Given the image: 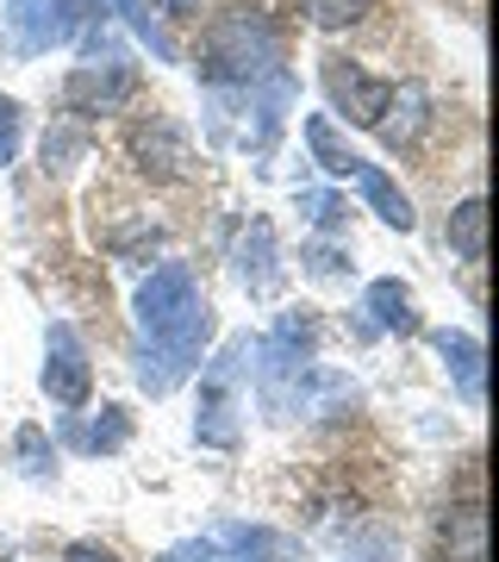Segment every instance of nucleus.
Instances as JSON below:
<instances>
[{
    "mask_svg": "<svg viewBox=\"0 0 499 562\" xmlns=\"http://www.w3.org/2000/svg\"><path fill=\"white\" fill-rule=\"evenodd\" d=\"M132 88H138V69L132 63H81L76 76H69V106L76 113H113V106L132 101Z\"/></svg>",
    "mask_w": 499,
    "mask_h": 562,
    "instance_id": "obj_6",
    "label": "nucleus"
},
{
    "mask_svg": "<svg viewBox=\"0 0 499 562\" xmlns=\"http://www.w3.org/2000/svg\"><path fill=\"white\" fill-rule=\"evenodd\" d=\"M257 362V344L250 338H231L219 357L206 362L200 375V413H194V438L213 443V450H231L238 443V387Z\"/></svg>",
    "mask_w": 499,
    "mask_h": 562,
    "instance_id": "obj_3",
    "label": "nucleus"
},
{
    "mask_svg": "<svg viewBox=\"0 0 499 562\" xmlns=\"http://www.w3.org/2000/svg\"><path fill=\"white\" fill-rule=\"evenodd\" d=\"M350 181H356V188H362V201L375 206L381 220L394 225V232H412V225H419V213H412V201L399 194V181L387 176L381 162H368V157H362V162H356V176H350Z\"/></svg>",
    "mask_w": 499,
    "mask_h": 562,
    "instance_id": "obj_10",
    "label": "nucleus"
},
{
    "mask_svg": "<svg viewBox=\"0 0 499 562\" xmlns=\"http://www.w3.org/2000/svg\"><path fill=\"white\" fill-rule=\"evenodd\" d=\"M57 38V0H7V50L13 57H38Z\"/></svg>",
    "mask_w": 499,
    "mask_h": 562,
    "instance_id": "obj_7",
    "label": "nucleus"
},
{
    "mask_svg": "<svg viewBox=\"0 0 499 562\" xmlns=\"http://www.w3.org/2000/svg\"><path fill=\"white\" fill-rule=\"evenodd\" d=\"M157 7H169V13H200V0H157Z\"/></svg>",
    "mask_w": 499,
    "mask_h": 562,
    "instance_id": "obj_27",
    "label": "nucleus"
},
{
    "mask_svg": "<svg viewBox=\"0 0 499 562\" xmlns=\"http://www.w3.org/2000/svg\"><path fill=\"white\" fill-rule=\"evenodd\" d=\"M231 262H238V276L250 294H269L281 281V250H275V225L269 220H250V232L238 238V250H231Z\"/></svg>",
    "mask_w": 499,
    "mask_h": 562,
    "instance_id": "obj_8",
    "label": "nucleus"
},
{
    "mask_svg": "<svg viewBox=\"0 0 499 562\" xmlns=\"http://www.w3.org/2000/svg\"><path fill=\"white\" fill-rule=\"evenodd\" d=\"M76 443H88V450H120L125 438H132V413L125 406H100V419L88 425V431H69Z\"/></svg>",
    "mask_w": 499,
    "mask_h": 562,
    "instance_id": "obj_17",
    "label": "nucleus"
},
{
    "mask_svg": "<svg viewBox=\"0 0 499 562\" xmlns=\"http://www.w3.org/2000/svg\"><path fill=\"white\" fill-rule=\"evenodd\" d=\"M438 350H443V362L456 369L462 401H480V344L468 338V331H450V325H443V331H438Z\"/></svg>",
    "mask_w": 499,
    "mask_h": 562,
    "instance_id": "obj_16",
    "label": "nucleus"
},
{
    "mask_svg": "<svg viewBox=\"0 0 499 562\" xmlns=\"http://www.w3.org/2000/svg\"><path fill=\"white\" fill-rule=\"evenodd\" d=\"M299 206L313 213L319 232H338V225H343V201H338V194H299Z\"/></svg>",
    "mask_w": 499,
    "mask_h": 562,
    "instance_id": "obj_21",
    "label": "nucleus"
},
{
    "mask_svg": "<svg viewBox=\"0 0 499 562\" xmlns=\"http://www.w3.org/2000/svg\"><path fill=\"white\" fill-rule=\"evenodd\" d=\"M325 94H331V106H338L350 125H381V113H387V101H394V81L368 76V69H356L350 57H325Z\"/></svg>",
    "mask_w": 499,
    "mask_h": 562,
    "instance_id": "obj_4",
    "label": "nucleus"
},
{
    "mask_svg": "<svg viewBox=\"0 0 499 562\" xmlns=\"http://www.w3.org/2000/svg\"><path fill=\"white\" fill-rule=\"evenodd\" d=\"M138 331L150 350H169V357L200 369V350L213 338V306H206L188 262H162L157 276L138 288Z\"/></svg>",
    "mask_w": 499,
    "mask_h": 562,
    "instance_id": "obj_1",
    "label": "nucleus"
},
{
    "mask_svg": "<svg viewBox=\"0 0 499 562\" xmlns=\"http://www.w3.org/2000/svg\"><path fill=\"white\" fill-rule=\"evenodd\" d=\"M281 69V38L269 32V20L257 13H225L213 32H206V50H200V76L206 88H250V81L275 76Z\"/></svg>",
    "mask_w": 499,
    "mask_h": 562,
    "instance_id": "obj_2",
    "label": "nucleus"
},
{
    "mask_svg": "<svg viewBox=\"0 0 499 562\" xmlns=\"http://www.w3.org/2000/svg\"><path fill=\"white\" fill-rule=\"evenodd\" d=\"M306 269H313V276H343V250H331V244H313V250H306Z\"/></svg>",
    "mask_w": 499,
    "mask_h": 562,
    "instance_id": "obj_23",
    "label": "nucleus"
},
{
    "mask_svg": "<svg viewBox=\"0 0 499 562\" xmlns=\"http://www.w3.org/2000/svg\"><path fill=\"white\" fill-rule=\"evenodd\" d=\"M424 120H431V94H424V81H394V101H387V113H381V144H394V150H406V144L424 132Z\"/></svg>",
    "mask_w": 499,
    "mask_h": 562,
    "instance_id": "obj_9",
    "label": "nucleus"
},
{
    "mask_svg": "<svg viewBox=\"0 0 499 562\" xmlns=\"http://www.w3.org/2000/svg\"><path fill=\"white\" fill-rule=\"evenodd\" d=\"M13 450H20V469H25V475H50V438H44L38 425H25Z\"/></svg>",
    "mask_w": 499,
    "mask_h": 562,
    "instance_id": "obj_20",
    "label": "nucleus"
},
{
    "mask_svg": "<svg viewBox=\"0 0 499 562\" xmlns=\"http://www.w3.org/2000/svg\"><path fill=\"white\" fill-rule=\"evenodd\" d=\"M132 150L144 157V169H157V176H181L188 169V138H181L169 120H150L132 132Z\"/></svg>",
    "mask_w": 499,
    "mask_h": 562,
    "instance_id": "obj_11",
    "label": "nucleus"
},
{
    "mask_svg": "<svg viewBox=\"0 0 499 562\" xmlns=\"http://www.w3.org/2000/svg\"><path fill=\"white\" fill-rule=\"evenodd\" d=\"M63 562H120L113 550H100V543H69V557Z\"/></svg>",
    "mask_w": 499,
    "mask_h": 562,
    "instance_id": "obj_25",
    "label": "nucleus"
},
{
    "mask_svg": "<svg viewBox=\"0 0 499 562\" xmlns=\"http://www.w3.org/2000/svg\"><path fill=\"white\" fill-rule=\"evenodd\" d=\"M443 557L450 562H487V513L480 506H456L443 519Z\"/></svg>",
    "mask_w": 499,
    "mask_h": 562,
    "instance_id": "obj_13",
    "label": "nucleus"
},
{
    "mask_svg": "<svg viewBox=\"0 0 499 562\" xmlns=\"http://www.w3.org/2000/svg\"><path fill=\"white\" fill-rule=\"evenodd\" d=\"M450 250H456L462 262H480V250H487V201H480V194H468V201L450 213Z\"/></svg>",
    "mask_w": 499,
    "mask_h": 562,
    "instance_id": "obj_15",
    "label": "nucleus"
},
{
    "mask_svg": "<svg viewBox=\"0 0 499 562\" xmlns=\"http://www.w3.org/2000/svg\"><path fill=\"white\" fill-rule=\"evenodd\" d=\"M157 562H213V550H206V543H188V550H169V557H157Z\"/></svg>",
    "mask_w": 499,
    "mask_h": 562,
    "instance_id": "obj_26",
    "label": "nucleus"
},
{
    "mask_svg": "<svg viewBox=\"0 0 499 562\" xmlns=\"http://www.w3.org/2000/svg\"><path fill=\"white\" fill-rule=\"evenodd\" d=\"M113 13H125V25H132V32H138V38L150 44L162 63H175V44L162 38V25L150 20V7H144V0H113Z\"/></svg>",
    "mask_w": 499,
    "mask_h": 562,
    "instance_id": "obj_18",
    "label": "nucleus"
},
{
    "mask_svg": "<svg viewBox=\"0 0 499 562\" xmlns=\"http://www.w3.org/2000/svg\"><path fill=\"white\" fill-rule=\"evenodd\" d=\"M44 394L57 406H88V394H94V369H88V350H81L76 325H50V344H44Z\"/></svg>",
    "mask_w": 499,
    "mask_h": 562,
    "instance_id": "obj_5",
    "label": "nucleus"
},
{
    "mask_svg": "<svg viewBox=\"0 0 499 562\" xmlns=\"http://www.w3.org/2000/svg\"><path fill=\"white\" fill-rule=\"evenodd\" d=\"M306 150H313V162H319L325 176H343V181L356 176V162H362L356 150L338 138V125L325 120V113H313V120H306Z\"/></svg>",
    "mask_w": 499,
    "mask_h": 562,
    "instance_id": "obj_14",
    "label": "nucleus"
},
{
    "mask_svg": "<svg viewBox=\"0 0 499 562\" xmlns=\"http://www.w3.org/2000/svg\"><path fill=\"white\" fill-rule=\"evenodd\" d=\"M362 313H375V331H419V313H412V294H406V281L381 276L368 281V294H362Z\"/></svg>",
    "mask_w": 499,
    "mask_h": 562,
    "instance_id": "obj_12",
    "label": "nucleus"
},
{
    "mask_svg": "<svg viewBox=\"0 0 499 562\" xmlns=\"http://www.w3.org/2000/svg\"><path fill=\"white\" fill-rule=\"evenodd\" d=\"M368 7H375V0H306L313 25H325V32H343V25H356Z\"/></svg>",
    "mask_w": 499,
    "mask_h": 562,
    "instance_id": "obj_19",
    "label": "nucleus"
},
{
    "mask_svg": "<svg viewBox=\"0 0 499 562\" xmlns=\"http://www.w3.org/2000/svg\"><path fill=\"white\" fill-rule=\"evenodd\" d=\"M76 150H81L76 132H50V138H44V162H69Z\"/></svg>",
    "mask_w": 499,
    "mask_h": 562,
    "instance_id": "obj_24",
    "label": "nucleus"
},
{
    "mask_svg": "<svg viewBox=\"0 0 499 562\" xmlns=\"http://www.w3.org/2000/svg\"><path fill=\"white\" fill-rule=\"evenodd\" d=\"M20 157V101H7L0 94V162Z\"/></svg>",
    "mask_w": 499,
    "mask_h": 562,
    "instance_id": "obj_22",
    "label": "nucleus"
}]
</instances>
